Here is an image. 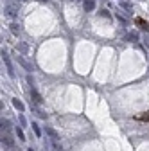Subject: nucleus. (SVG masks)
<instances>
[{"label": "nucleus", "instance_id": "f257e3e1", "mask_svg": "<svg viewBox=\"0 0 149 151\" xmlns=\"http://www.w3.org/2000/svg\"><path fill=\"white\" fill-rule=\"evenodd\" d=\"M18 4H14V2H11V0H6V4H4V13L7 14V16H16L18 14Z\"/></svg>", "mask_w": 149, "mask_h": 151}, {"label": "nucleus", "instance_id": "f03ea898", "mask_svg": "<svg viewBox=\"0 0 149 151\" xmlns=\"http://www.w3.org/2000/svg\"><path fill=\"white\" fill-rule=\"evenodd\" d=\"M0 142H2V147L7 151V149H13L14 147V140L9 137V135H2V140H0Z\"/></svg>", "mask_w": 149, "mask_h": 151}, {"label": "nucleus", "instance_id": "7ed1b4c3", "mask_svg": "<svg viewBox=\"0 0 149 151\" xmlns=\"http://www.w3.org/2000/svg\"><path fill=\"white\" fill-rule=\"evenodd\" d=\"M31 101L34 103V104H42L43 103V99H42V96L38 93V90H36L34 86L31 88Z\"/></svg>", "mask_w": 149, "mask_h": 151}, {"label": "nucleus", "instance_id": "20e7f679", "mask_svg": "<svg viewBox=\"0 0 149 151\" xmlns=\"http://www.w3.org/2000/svg\"><path fill=\"white\" fill-rule=\"evenodd\" d=\"M2 60H4V63H6V67H7V74L11 76V78H14V70H13V65H11V61H9V58H7V54L2 50Z\"/></svg>", "mask_w": 149, "mask_h": 151}, {"label": "nucleus", "instance_id": "39448f33", "mask_svg": "<svg viewBox=\"0 0 149 151\" xmlns=\"http://www.w3.org/2000/svg\"><path fill=\"white\" fill-rule=\"evenodd\" d=\"M16 60H18V63H20V65H22V67H24V68H25L27 72H31V70H32V65H31V63H29V61H27V60L24 58V56H18Z\"/></svg>", "mask_w": 149, "mask_h": 151}, {"label": "nucleus", "instance_id": "423d86ee", "mask_svg": "<svg viewBox=\"0 0 149 151\" xmlns=\"http://www.w3.org/2000/svg\"><path fill=\"white\" fill-rule=\"evenodd\" d=\"M135 24H137L140 29H144V31H149V24H147L145 20H142V18H135Z\"/></svg>", "mask_w": 149, "mask_h": 151}, {"label": "nucleus", "instance_id": "0eeeda50", "mask_svg": "<svg viewBox=\"0 0 149 151\" xmlns=\"http://www.w3.org/2000/svg\"><path fill=\"white\" fill-rule=\"evenodd\" d=\"M126 40H128V42H138V32H135V31L128 32V34H126Z\"/></svg>", "mask_w": 149, "mask_h": 151}, {"label": "nucleus", "instance_id": "6e6552de", "mask_svg": "<svg viewBox=\"0 0 149 151\" xmlns=\"http://www.w3.org/2000/svg\"><path fill=\"white\" fill-rule=\"evenodd\" d=\"M85 9L86 11H94L95 9V0H85Z\"/></svg>", "mask_w": 149, "mask_h": 151}, {"label": "nucleus", "instance_id": "1a4fd4ad", "mask_svg": "<svg viewBox=\"0 0 149 151\" xmlns=\"http://www.w3.org/2000/svg\"><path fill=\"white\" fill-rule=\"evenodd\" d=\"M13 104H14V108H18V111H24L25 110V106H24V103L20 99H13Z\"/></svg>", "mask_w": 149, "mask_h": 151}, {"label": "nucleus", "instance_id": "9d476101", "mask_svg": "<svg viewBox=\"0 0 149 151\" xmlns=\"http://www.w3.org/2000/svg\"><path fill=\"white\" fill-rule=\"evenodd\" d=\"M0 126H2V135H4V133L7 135V131H9V126H11V124H9V121H4V119H2Z\"/></svg>", "mask_w": 149, "mask_h": 151}, {"label": "nucleus", "instance_id": "9b49d317", "mask_svg": "<svg viewBox=\"0 0 149 151\" xmlns=\"http://www.w3.org/2000/svg\"><path fill=\"white\" fill-rule=\"evenodd\" d=\"M47 133H49V135H50V137L54 139V142H58V140H59V135L56 133V131H54L52 128H47Z\"/></svg>", "mask_w": 149, "mask_h": 151}, {"label": "nucleus", "instance_id": "f8f14e48", "mask_svg": "<svg viewBox=\"0 0 149 151\" xmlns=\"http://www.w3.org/2000/svg\"><path fill=\"white\" fill-rule=\"evenodd\" d=\"M120 7H124V9H128V11H133V6L129 4V2H124V0L120 2Z\"/></svg>", "mask_w": 149, "mask_h": 151}, {"label": "nucleus", "instance_id": "ddd939ff", "mask_svg": "<svg viewBox=\"0 0 149 151\" xmlns=\"http://www.w3.org/2000/svg\"><path fill=\"white\" fill-rule=\"evenodd\" d=\"M32 129H34V133H36V135H38V137L42 135V129H40V126H38V124H36V122H32Z\"/></svg>", "mask_w": 149, "mask_h": 151}, {"label": "nucleus", "instance_id": "4468645a", "mask_svg": "<svg viewBox=\"0 0 149 151\" xmlns=\"http://www.w3.org/2000/svg\"><path fill=\"white\" fill-rule=\"evenodd\" d=\"M16 135H18V139H20V140H25V135H24L22 128H16Z\"/></svg>", "mask_w": 149, "mask_h": 151}, {"label": "nucleus", "instance_id": "2eb2a0df", "mask_svg": "<svg viewBox=\"0 0 149 151\" xmlns=\"http://www.w3.org/2000/svg\"><path fill=\"white\" fill-rule=\"evenodd\" d=\"M9 27H11V31H13V34H18V32H20V25H16V24H11Z\"/></svg>", "mask_w": 149, "mask_h": 151}, {"label": "nucleus", "instance_id": "dca6fc26", "mask_svg": "<svg viewBox=\"0 0 149 151\" xmlns=\"http://www.w3.org/2000/svg\"><path fill=\"white\" fill-rule=\"evenodd\" d=\"M52 147H54V151H63V147H61L58 142H52Z\"/></svg>", "mask_w": 149, "mask_h": 151}, {"label": "nucleus", "instance_id": "f3484780", "mask_svg": "<svg viewBox=\"0 0 149 151\" xmlns=\"http://www.w3.org/2000/svg\"><path fill=\"white\" fill-rule=\"evenodd\" d=\"M99 16H102V18H110V13H108L106 9H102V11L99 13Z\"/></svg>", "mask_w": 149, "mask_h": 151}, {"label": "nucleus", "instance_id": "a211bd4d", "mask_svg": "<svg viewBox=\"0 0 149 151\" xmlns=\"http://www.w3.org/2000/svg\"><path fill=\"white\" fill-rule=\"evenodd\" d=\"M117 20H119V22H122V24H126V18H124V16H120V14H117Z\"/></svg>", "mask_w": 149, "mask_h": 151}, {"label": "nucleus", "instance_id": "6ab92c4d", "mask_svg": "<svg viewBox=\"0 0 149 151\" xmlns=\"http://www.w3.org/2000/svg\"><path fill=\"white\" fill-rule=\"evenodd\" d=\"M18 47H20V50H24V52L27 50V45H25V43H20V45H18Z\"/></svg>", "mask_w": 149, "mask_h": 151}, {"label": "nucleus", "instance_id": "aec40b11", "mask_svg": "<svg viewBox=\"0 0 149 151\" xmlns=\"http://www.w3.org/2000/svg\"><path fill=\"white\" fill-rule=\"evenodd\" d=\"M20 124H22V126H25V124H27V122H25V117H24V115H20Z\"/></svg>", "mask_w": 149, "mask_h": 151}, {"label": "nucleus", "instance_id": "412c9836", "mask_svg": "<svg viewBox=\"0 0 149 151\" xmlns=\"http://www.w3.org/2000/svg\"><path fill=\"white\" fill-rule=\"evenodd\" d=\"M7 151H20V149H16V147H13V149H7Z\"/></svg>", "mask_w": 149, "mask_h": 151}, {"label": "nucleus", "instance_id": "4be33fe9", "mask_svg": "<svg viewBox=\"0 0 149 151\" xmlns=\"http://www.w3.org/2000/svg\"><path fill=\"white\" fill-rule=\"evenodd\" d=\"M40 2H47V0H40Z\"/></svg>", "mask_w": 149, "mask_h": 151}, {"label": "nucleus", "instance_id": "5701e85b", "mask_svg": "<svg viewBox=\"0 0 149 151\" xmlns=\"http://www.w3.org/2000/svg\"><path fill=\"white\" fill-rule=\"evenodd\" d=\"M29 151H32V149H29Z\"/></svg>", "mask_w": 149, "mask_h": 151}]
</instances>
